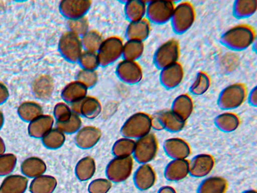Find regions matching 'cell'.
Instances as JSON below:
<instances>
[{
  "mask_svg": "<svg viewBox=\"0 0 257 193\" xmlns=\"http://www.w3.org/2000/svg\"><path fill=\"white\" fill-rule=\"evenodd\" d=\"M255 33L249 25L240 24L226 31L221 36L220 42L228 49L241 51L253 44Z\"/></svg>",
  "mask_w": 257,
  "mask_h": 193,
  "instance_id": "cell-1",
  "label": "cell"
},
{
  "mask_svg": "<svg viewBox=\"0 0 257 193\" xmlns=\"http://www.w3.org/2000/svg\"><path fill=\"white\" fill-rule=\"evenodd\" d=\"M247 96L246 88L243 84H231L221 91L217 99V104L221 109L228 111L242 105Z\"/></svg>",
  "mask_w": 257,
  "mask_h": 193,
  "instance_id": "cell-2",
  "label": "cell"
},
{
  "mask_svg": "<svg viewBox=\"0 0 257 193\" xmlns=\"http://www.w3.org/2000/svg\"><path fill=\"white\" fill-rule=\"evenodd\" d=\"M195 19V12L189 2H182L175 7L170 20L173 30L176 34L186 32L192 26Z\"/></svg>",
  "mask_w": 257,
  "mask_h": 193,
  "instance_id": "cell-3",
  "label": "cell"
},
{
  "mask_svg": "<svg viewBox=\"0 0 257 193\" xmlns=\"http://www.w3.org/2000/svg\"><path fill=\"white\" fill-rule=\"evenodd\" d=\"M175 4L170 1H152L147 5L148 21L157 24H164L170 21Z\"/></svg>",
  "mask_w": 257,
  "mask_h": 193,
  "instance_id": "cell-4",
  "label": "cell"
},
{
  "mask_svg": "<svg viewBox=\"0 0 257 193\" xmlns=\"http://www.w3.org/2000/svg\"><path fill=\"white\" fill-rule=\"evenodd\" d=\"M180 47L178 41L170 39L161 44L154 55V62L160 69L178 62Z\"/></svg>",
  "mask_w": 257,
  "mask_h": 193,
  "instance_id": "cell-5",
  "label": "cell"
},
{
  "mask_svg": "<svg viewBox=\"0 0 257 193\" xmlns=\"http://www.w3.org/2000/svg\"><path fill=\"white\" fill-rule=\"evenodd\" d=\"M186 121L170 110L161 111L152 119V126L157 130H166L171 132L181 131L185 126Z\"/></svg>",
  "mask_w": 257,
  "mask_h": 193,
  "instance_id": "cell-6",
  "label": "cell"
},
{
  "mask_svg": "<svg viewBox=\"0 0 257 193\" xmlns=\"http://www.w3.org/2000/svg\"><path fill=\"white\" fill-rule=\"evenodd\" d=\"M214 165L215 160L211 155L197 154L189 161V174L197 178L206 177L212 171Z\"/></svg>",
  "mask_w": 257,
  "mask_h": 193,
  "instance_id": "cell-7",
  "label": "cell"
},
{
  "mask_svg": "<svg viewBox=\"0 0 257 193\" xmlns=\"http://www.w3.org/2000/svg\"><path fill=\"white\" fill-rule=\"evenodd\" d=\"M163 149L166 155L172 159H187L191 152L188 143L179 137L166 139L163 144Z\"/></svg>",
  "mask_w": 257,
  "mask_h": 193,
  "instance_id": "cell-8",
  "label": "cell"
},
{
  "mask_svg": "<svg viewBox=\"0 0 257 193\" xmlns=\"http://www.w3.org/2000/svg\"><path fill=\"white\" fill-rule=\"evenodd\" d=\"M184 77V70L181 64L176 62L161 69L160 80L167 89H173L178 86Z\"/></svg>",
  "mask_w": 257,
  "mask_h": 193,
  "instance_id": "cell-9",
  "label": "cell"
},
{
  "mask_svg": "<svg viewBox=\"0 0 257 193\" xmlns=\"http://www.w3.org/2000/svg\"><path fill=\"white\" fill-rule=\"evenodd\" d=\"M164 176L171 181H178L189 174V161L187 159H172L166 166Z\"/></svg>",
  "mask_w": 257,
  "mask_h": 193,
  "instance_id": "cell-10",
  "label": "cell"
},
{
  "mask_svg": "<svg viewBox=\"0 0 257 193\" xmlns=\"http://www.w3.org/2000/svg\"><path fill=\"white\" fill-rule=\"evenodd\" d=\"M171 110L185 121L191 116L193 110V102L187 93L177 96L173 101Z\"/></svg>",
  "mask_w": 257,
  "mask_h": 193,
  "instance_id": "cell-11",
  "label": "cell"
},
{
  "mask_svg": "<svg viewBox=\"0 0 257 193\" xmlns=\"http://www.w3.org/2000/svg\"><path fill=\"white\" fill-rule=\"evenodd\" d=\"M228 184L226 180L219 176L205 178L199 184L197 193H225Z\"/></svg>",
  "mask_w": 257,
  "mask_h": 193,
  "instance_id": "cell-12",
  "label": "cell"
},
{
  "mask_svg": "<svg viewBox=\"0 0 257 193\" xmlns=\"http://www.w3.org/2000/svg\"><path fill=\"white\" fill-rule=\"evenodd\" d=\"M214 123L219 130L229 133L238 128L240 125V120L235 113L226 111L216 116Z\"/></svg>",
  "mask_w": 257,
  "mask_h": 193,
  "instance_id": "cell-13",
  "label": "cell"
},
{
  "mask_svg": "<svg viewBox=\"0 0 257 193\" xmlns=\"http://www.w3.org/2000/svg\"><path fill=\"white\" fill-rule=\"evenodd\" d=\"M256 10V0H238L233 4L232 13L235 17L244 19L252 16Z\"/></svg>",
  "mask_w": 257,
  "mask_h": 193,
  "instance_id": "cell-14",
  "label": "cell"
},
{
  "mask_svg": "<svg viewBox=\"0 0 257 193\" xmlns=\"http://www.w3.org/2000/svg\"><path fill=\"white\" fill-rule=\"evenodd\" d=\"M142 159L144 161L152 160L156 155L158 144L155 137L148 135L143 139L141 143Z\"/></svg>",
  "mask_w": 257,
  "mask_h": 193,
  "instance_id": "cell-15",
  "label": "cell"
},
{
  "mask_svg": "<svg viewBox=\"0 0 257 193\" xmlns=\"http://www.w3.org/2000/svg\"><path fill=\"white\" fill-rule=\"evenodd\" d=\"M210 84L209 75L204 72H199L190 87V91L196 95H202L208 90Z\"/></svg>",
  "mask_w": 257,
  "mask_h": 193,
  "instance_id": "cell-16",
  "label": "cell"
},
{
  "mask_svg": "<svg viewBox=\"0 0 257 193\" xmlns=\"http://www.w3.org/2000/svg\"><path fill=\"white\" fill-rule=\"evenodd\" d=\"M142 169L138 181V185L141 189H147L155 183L156 175L153 169L149 165L144 166Z\"/></svg>",
  "mask_w": 257,
  "mask_h": 193,
  "instance_id": "cell-17",
  "label": "cell"
},
{
  "mask_svg": "<svg viewBox=\"0 0 257 193\" xmlns=\"http://www.w3.org/2000/svg\"><path fill=\"white\" fill-rule=\"evenodd\" d=\"M248 103L252 107L257 106V87L255 86L250 91L247 96Z\"/></svg>",
  "mask_w": 257,
  "mask_h": 193,
  "instance_id": "cell-18",
  "label": "cell"
},
{
  "mask_svg": "<svg viewBox=\"0 0 257 193\" xmlns=\"http://www.w3.org/2000/svg\"><path fill=\"white\" fill-rule=\"evenodd\" d=\"M158 193H177L175 189L170 185H164L159 189Z\"/></svg>",
  "mask_w": 257,
  "mask_h": 193,
  "instance_id": "cell-19",
  "label": "cell"
},
{
  "mask_svg": "<svg viewBox=\"0 0 257 193\" xmlns=\"http://www.w3.org/2000/svg\"><path fill=\"white\" fill-rule=\"evenodd\" d=\"M242 193H257V191L255 189H250L244 190Z\"/></svg>",
  "mask_w": 257,
  "mask_h": 193,
  "instance_id": "cell-20",
  "label": "cell"
}]
</instances>
